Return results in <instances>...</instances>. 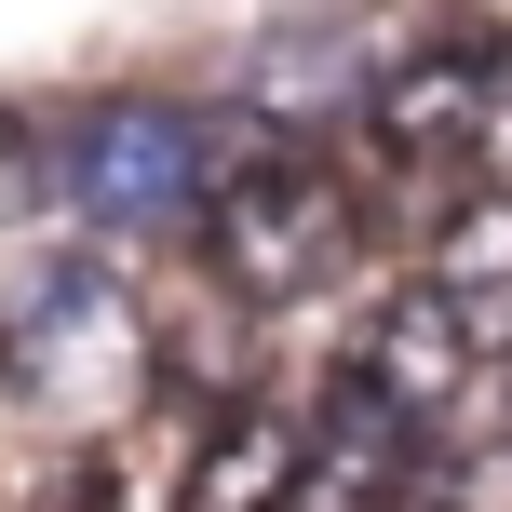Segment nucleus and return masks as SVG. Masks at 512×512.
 I'll return each mask as SVG.
<instances>
[{
    "label": "nucleus",
    "instance_id": "1",
    "mask_svg": "<svg viewBox=\"0 0 512 512\" xmlns=\"http://www.w3.org/2000/svg\"><path fill=\"white\" fill-rule=\"evenodd\" d=\"M189 243H203V270H216L230 310H297V297H324L351 270L364 189L337 162H310V149H256V162H230V189L203 203Z\"/></svg>",
    "mask_w": 512,
    "mask_h": 512
},
{
    "label": "nucleus",
    "instance_id": "2",
    "mask_svg": "<svg viewBox=\"0 0 512 512\" xmlns=\"http://www.w3.org/2000/svg\"><path fill=\"white\" fill-rule=\"evenodd\" d=\"M54 176H68V203L95 230H176V216L203 230V203L230 189V149H216V122L189 95H108V108H81Z\"/></svg>",
    "mask_w": 512,
    "mask_h": 512
},
{
    "label": "nucleus",
    "instance_id": "3",
    "mask_svg": "<svg viewBox=\"0 0 512 512\" xmlns=\"http://www.w3.org/2000/svg\"><path fill=\"white\" fill-rule=\"evenodd\" d=\"M0 364H14L27 405H54V418H108L122 391H149V310H135L95 256H54V270L14 297Z\"/></svg>",
    "mask_w": 512,
    "mask_h": 512
},
{
    "label": "nucleus",
    "instance_id": "4",
    "mask_svg": "<svg viewBox=\"0 0 512 512\" xmlns=\"http://www.w3.org/2000/svg\"><path fill=\"white\" fill-rule=\"evenodd\" d=\"M486 54H499V41H432V54H405V68H378V95H364V149H378L391 176H445V162H472V135H486Z\"/></svg>",
    "mask_w": 512,
    "mask_h": 512
},
{
    "label": "nucleus",
    "instance_id": "5",
    "mask_svg": "<svg viewBox=\"0 0 512 512\" xmlns=\"http://www.w3.org/2000/svg\"><path fill=\"white\" fill-rule=\"evenodd\" d=\"M418 459H432V445H418V418L391 405V391H364L351 364H337V378H324V405H310V499L391 512V499L418 486Z\"/></svg>",
    "mask_w": 512,
    "mask_h": 512
},
{
    "label": "nucleus",
    "instance_id": "6",
    "mask_svg": "<svg viewBox=\"0 0 512 512\" xmlns=\"http://www.w3.org/2000/svg\"><path fill=\"white\" fill-rule=\"evenodd\" d=\"M351 378H364V391H391V405H405L418 432H432V418L472 391V324L432 297V283H405V297H378V310H364V337H351Z\"/></svg>",
    "mask_w": 512,
    "mask_h": 512
},
{
    "label": "nucleus",
    "instance_id": "7",
    "mask_svg": "<svg viewBox=\"0 0 512 512\" xmlns=\"http://www.w3.org/2000/svg\"><path fill=\"white\" fill-rule=\"evenodd\" d=\"M176 512H310V418L283 405H230L189 459V499Z\"/></svg>",
    "mask_w": 512,
    "mask_h": 512
},
{
    "label": "nucleus",
    "instance_id": "8",
    "mask_svg": "<svg viewBox=\"0 0 512 512\" xmlns=\"http://www.w3.org/2000/svg\"><path fill=\"white\" fill-rule=\"evenodd\" d=\"M418 283H432V297L472 324V351H512V189H459Z\"/></svg>",
    "mask_w": 512,
    "mask_h": 512
},
{
    "label": "nucleus",
    "instance_id": "9",
    "mask_svg": "<svg viewBox=\"0 0 512 512\" xmlns=\"http://www.w3.org/2000/svg\"><path fill=\"white\" fill-rule=\"evenodd\" d=\"M472 189H512V41L486 54V135H472Z\"/></svg>",
    "mask_w": 512,
    "mask_h": 512
}]
</instances>
